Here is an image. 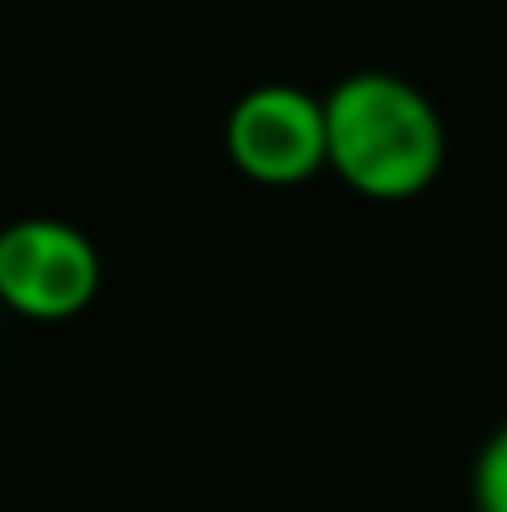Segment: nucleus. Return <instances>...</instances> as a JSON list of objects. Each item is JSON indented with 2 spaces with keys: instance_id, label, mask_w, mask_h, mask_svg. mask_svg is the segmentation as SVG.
Here are the masks:
<instances>
[{
  "instance_id": "obj_4",
  "label": "nucleus",
  "mask_w": 507,
  "mask_h": 512,
  "mask_svg": "<svg viewBox=\"0 0 507 512\" xmlns=\"http://www.w3.org/2000/svg\"><path fill=\"white\" fill-rule=\"evenodd\" d=\"M473 508L507 512V423L488 433V443L473 458Z\"/></svg>"
},
{
  "instance_id": "obj_2",
  "label": "nucleus",
  "mask_w": 507,
  "mask_h": 512,
  "mask_svg": "<svg viewBox=\"0 0 507 512\" xmlns=\"http://www.w3.org/2000/svg\"><path fill=\"white\" fill-rule=\"evenodd\" d=\"M100 249L95 239L50 214H25L0 229V309L25 324L80 319L100 294Z\"/></svg>"
},
{
  "instance_id": "obj_1",
  "label": "nucleus",
  "mask_w": 507,
  "mask_h": 512,
  "mask_svg": "<svg viewBox=\"0 0 507 512\" xmlns=\"http://www.w3.org/2000/svg\"><path fill=\"white\" fill-rule=\"evenodd\" d=\"M329 170L373 204H403L438 184L448 130L438 105L393 70H353L324 95Z\"/></svg>"
},
{
  "instance_id": "obj_3",
  "label": "nucleus",
  "mask_w": 507,
  "mask_h": 512,
  "mask_svg": "<svg viewBox=\"0 0 507 512\" xmlns=\"http://www.w3.org/2000/svg\"><path fill=\"white\" fill-rule=\"evenodd\" d=\"M224 155L229 165L264 184V189H294L329 170V130H324V95L264 80L244 90L224 115Z\"/></svg>"
}]
</instances>
